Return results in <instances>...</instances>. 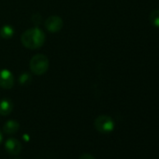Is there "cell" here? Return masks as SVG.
<instances>
[{"instance_id": "6da1fadb", "label": "cell", "mask_w": 159, "mask_h": 159, "mask_svg": "<svg viewBox=\"0 0 159 159\" xmlns=\"http://www.w3.org/2000/svg\"><path fill=\"white\" fill-rule=\"evenodd\" d=\"M23 45L30 50H37L40 48L45 42V34L39 27L27 29L21 37Z\"/></svg>"}, {"instance_id": "7a4b0ae2", "label": "cell", "mask_w": 159, "mask_h": 159, "mask_svg": "<svg viewBox=\"0 0 159 159\" xmlns=\"http://www.w3.org/2000/svg\"><path fill=\"white\" fill-rule=\"evenodd\" d=\"M29 66L35 75H43L49 68V59L45 54H36L31 58Z\"/></svg>"}, {"instance_id": "3957f363", "label": "cell", "mask_w": 159, "mask_h": 159, "mask_svg": "<svg viewBox=\"0 0 159 159\" xmlns=\"http://www.w3.org/2000/svg\"><path fill=\"white\" fill-rule=\"evenodd\" d=\"M95 127L100 133H111L114 129V121L108 115H100L95 121Z\"/></svg>"}, {"instance_id": "277c9868", "label": "cell", "mask_w": 159, "mask_h": 159, "mask_svg": "<svg viewBox=\"0 0 159 159\" xmlns=\"http://www.w3.org/2000/svg\"><path fill=\"white\" fill-rule=\"evenodd\" d=\"M14 85V77L8 69L0 70V87L3 89H11Z\"/></svg>"}, {"instance_id": "5b68a950", "label": "cell", "mask_w": 159, "mask_h": 159, "mask_svg": "<svg viewBox=\"0 0 159 159\" xmlns=\"http://www.w3.org/2000/svg\"><path fill=\"white\" fill-rule=\"evenodd\" d=\"M45 27L51 33L59 32L63 27V20L57 15L50 16L45 22Z\"/></svg>"}, {"instance_id": "8992f818", "label": "cell", "mask_w": 159, "mask_h": 159, "mask_svg": "<svg viewBox=\"0 0 159 159\" xmlns=\"http://www.w3.org/2000/svg\"><path fill=\"white\" fill-rule=\"evenodd\" d=\"M5 148L7 152L11 155H17L22 151V143L14 138L9 139L5 143Z\"/></svg>"}, {"instance_id": "52a82bcc", "label": "cell", "mask_w": 159, "mask_h": 159, "mask_svg": "<svg viewBox=\"0 0 159 159\" xmlns=\"http://www.w3.org/2000/svg\"><path fill=\"white\" fill-rule=\"evenodd\" d=\"M13 110V103L9 98H4L0 101V114L7 116L11 113Z\"/></svg>"}, {"instance_id": "ba28073f", "label": "cell", "mask_w": 159, "mask_h": 159, "mask_svg": "<svg viewBox=\"0 0 159 159\" xmlns=\"http://www.w3.org/2000/svg\"><path fill=\"white\" fill-rule=\"evenodd\" d=\"M19 128H20V125L17 121L10 120V121L6 122V124L4 125L3 130L6 134L12 135V134H15L19 130Z\"/></svg>"}, {"instance_id": "9c48e42d", "label": "cell", "mask_w": 159, "mask_h": 159, "mask_svg": "<svg viewBox=\"0 0 159 159\" xmlns=\"http://www.w3.org/2000/svg\"><path fill=\"white\" fill-rule=\"evenodd\" d=\"M14 34V30L11 25H4L0 29V37L4 39H10Z\"/></svg>"}, {"instance_id": "30bf717a", "label": "cell", "mask_w": 159, "mask_h": 159, "mask_svg": "<svg viewBox=\"0 0 159 159\" xmlns=\"http://www.w3.org/2000/svg\"><path fill=\"white\" fill-rule=\"evenodd\" d=\"M149 20H150V23L152 26L159 28V10L152 11L150 14Z\"/></svg>"}, {"instance_id": "8fae6325", "label": "cell", "mask_w": 159, "mask_h": 159, "mask_svg": "<svg viewBox=\"0 0 159 159\" xmlns=\"http://www.w3.org/2000/svg\"><path fill=\"white\" fill-rule=\"evenodd\" d=\"M31 80H32V78H31L30 74H28V73H24V74H22V75L20 76V78H19V83H20L22 85H25V84H28L31 82Z\"/></svg>"}, {"instance_id": "7c38bea8", "label": "cell", "mask_w": 159, "mask_h": 159, "mask_svg": "<svg viewBox=\"0 0 159 159\" xmlns=\"http://www.w3.org/2000/svg\"><path fill=\"white\" fill-rule=\"evenodd\" d=\"M80 159H95V157L93 155L89 154V153H84V154H83L81 157H80Z\"/></svg>"}, {"instance_id": "4fadbf2b", "label": "cell", "mask_w": 159, "mask_h": 159, "mask_svg": "<svg viewBox=\"0 0 159 159\" xmlns=\"http://www.w3.org/2000/svg\"><path fill=\"white\" fill-rule=\"evenodd\" d=\"M2 139H3V135H2V133H1V131H0V143H1V141H2Z\"/></svg>"}, {"instance_id": "5bb4252c", "label": "cell", "mask_w": 159, "mask_h": 159, "mask_svg": "<svg viewBox=\"0 0 159 159\" xmlns=\"http://www.w3.org/2000/svg\"><path fill=\"white\" fill-rule=\"evenodd\" d=\"M15 159H21V158H15Z\"/></svg>"}]
</instances>
